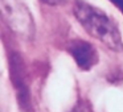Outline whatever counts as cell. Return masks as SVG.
Instances as JSON below:
<instances>
[{"label":"cell","mask_w":123,"mask_h":112,"mask_svg":"<svg viewBox=\"0 0 123 112\" xmlns=\"http://www.w3.org/2000/svg\"><path fill=\"white\" fill-rule=\"evenodd\" d=\"M73 13L81 27L91 37L101 41L111 50L119 51L123 48L118 25L101 9L86 1L77 0L73 7Z\"/></svg>","instance_id":"cell-1"},{"label":"cell","mask_w":123,"mask_h":112,"mask_svg":"<svg viewBox=\"0 0 123 112\" xmlns=\"http://www.w3.org/2000/svg\"><path fill=\"white\" fill-rule=\"evenodd\" d=\"M3 16L16 34L29 38L35 33L33 16L21 0H1Z\"/></svg>","instance_id":"cell-2"},{"label":"cell","mask_w":123,"mask_h":112,"mask_svg":"<svg viewBox=\"0 0 123 112\" xmlns=\"http://www.w3.org/2000/svg\"><path fill=\"white\" fill-rule=\"evenodd\" d=\"M68 51L75 61L77 66L83 71L93 69L98 63L97 49L90 42L83 40H74L68 45Z\"/></svg>","instance_id":"cell-3"},{"label":"cell","mask_w":123,"mask_h":112,"mask_svg":"<svg viewBox=\"0 0 123 112\" xmlns=\"http://www.w3.org/2000/svg\"><path fill=\"white\" fill-rule=\"evenodd\" d=\"M110 3H111L112 6L117 7V8L122 12V15H123V0H110Z\"/></svg>","instance_id":"cell-4"},{"label":"cell","mask_w":123,"mask_h":112,"mask_svg":"<svg viewBox=\"0 0 123 112\" xmlns=\"http://www.w3.org/2000/svg\"><path fill=\"white\" fill-rule=\"evenodd\" d=\"M41 1L48 6H60V4L65 3V0H41Z\"/></svg>","instance_id":"cell-5"}]
</instances>
